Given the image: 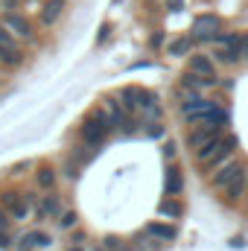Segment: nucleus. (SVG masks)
<instances>
[{
	"label": "nucleus",
	"mask_w": 248,
	"mask_h": 251,
	"mask_svg": "<svg viewBox=\"0 0 248 251\" xmlns=\"http://www.w3.org/2000/svg\"><path fill=\"white\" fill-rule=\"evenodd\" d=\"M237 134H219L216 140H210V143H204L201 149H196L193 152V161H196V167L204 173V176H210L216 167H222L231 155H237Z\"/></svg>",
	"instance_id": "f257e3e1"
},
{
	"label": "nucleus",
	"mask_w": 248,
	"mask_h": 251,
	"mask_svg": "<svg viewBox=\"0 0 248 251\" xmlns=\"http://www.w3.org/2000/svg\"><path fill=\"white\" fill-rule=\"evenodd\" d=\"M111 131H114V123H111L105 105H102V108H91V111L85 114V120H82V128H79L85 146H94V149H99V146L111 137Z\"/></svg>",
	"instance_id": "f03ea898"
},
{
	"label": "nucleus",
	"mask_w": 248,
	"mask_h": 251,
	"mask_svg": "<svg viewBox=\"0 0 248 251\" xmlns=\"http://www.w3.org/2000/svg\"><path fill=\"white\" fill-rule=\"evenodd\" d=\"M0 204H3V210L9 213V219L24 222V219L29 216L32 204H35V196H32V193H21V190H3V193H0Z\"/></svg>",
	"instance_id": "7ed1b4c3"
},
{
	"label": "nucleus",
	"mask_w": 248,
	"mask_h": 251,
	"mask_svg": "<svg viewBox=\"0 0 248 251\" xmlns=\"http://www.w3.org/2000/svg\"><path fill=\"white\" fill-rule=\"evenodd\" d=\"M0 62L6 70H15L26 62V50L21 47V38H15L3 24H0Z\"/></svg>",
	"instance_id": "20e7f679"
},
{
	"label": "nucleus",
	"mask_w": 248,
	"mask_h": 251,
	"mask_svg": "<svg viewBox=\"0 0 248 251\" xmlns=\"http://www.w3.org/2000/svg\"><path fill=\"white\" fill-rule=\"evenodd\" d=\"M102 102H105V111H108L114 128H120L123 134H137V120H134V114L125 111V105L120 102V97H105Z\"/></svg>",
	"instance_id": "39448f33"
},
{
	"label": "nucleus",
	"mask_w": 248,
	"mask_h": 251,
	"mask_svg": "<svg viewBox=\"0 0 248 251\" xmlns=\"http://www.w3.org/2000/svg\"><path fill=\"white\" fill-rule=\"evenodd\" d=\"M0 24H3L15 38H21V41H35V26H32V21H29L24 12H18V9L3 12V15H0Z\"/></svg>",
	"instance_id": "423d86ee"
},
{
	"label": "nucleus",
	"mask_w": 248,
	"mask_h": 251,
	"mask_svg": "<svg viewBox=\"0 0 248 251\" xmlns=\"http://www.w3.org/2000/svg\"><path fill=\"white\" fill-rule=\"evenodd\" d=\"M222 123H196L190 126V131H187V149L190 152H196V149H201L204 143H210V140H216L219 134H222Z\"/></svg>",
	"instance_id": "0eeeda50"
},
{
	"label": "nucleus",
	"mask_w": 248,
	"mask_h": 251,
	"mask_svg": "<svg viewBox=\"0 0 248 251\" xmlns=\"http://www.w3.org/2000/svg\"><path fill=\"white\" fill-rule=\"evenodd\" d=\"M213 41H219V50H216V62L219 64H240L243 62V53H240V32H228V35H216Z\"/></svg>",
	"instance_id": "6e6552de"
},
{
	"label": "nucleus",
	"mask_w": 248,
	"mask_h": 251,
	"mask_svg": "<svg viewBox=\"0 0 248 251\" xmlns=\"http://www.w3.org/2000/svg\"><path fill=\"white\" fill-rule=\"evenodd\" d=\"M243 167H246V161H243L240 155H231L222 167H216V170L207 176V184H210V190H216V193H219V190L225 187V184H228V181H231L240 170H243Z\"/></svg>",
	"instance_id": "1a4fd4ad"
},
{
	"label": "nucleus",
	"mask_w": 248,
	"mask_h": 251,
	"mask_svg": "<svg viewBox=\"0 0 248 251\" xmlns=\"http://www.w3.org/2000/svg\"><path fill=\"white\" fill-rule=\"evenodd\" d=\"M246 193H248V164L234 176V178H231V181H228V184H225V187L219 190V196H222L225 204L234 207V204H240V201L246 199Z\"/></svg>",
	"instance_id": "9d476101"
},
{
	"label": "nucleus",
	"mask_w": 248,
	"mask_h": 251,
	"mask_svg": "<svg viewBox=\"0 0 248 251\" xmlns=\"http://www.w3.org/2000/svg\"><path fill=\"white\" fill-rule=\"evenodd\" d=\"M32 210H35V219H38V222H44V219H56V216L64 210L62 196H59V193H53V190H47L41 199H35Z\"/></svg>",
	"instance_id": "9b49d317"
},
{
	"label": "nucleus",
	"mask_w": 248,
	"mask_h": 251,
	"mask_svg": "<svg viewBox=\"0 0 248 251\" xmlns=\"http://www.w3.org/2000/svg\"><path fill=\"white\" fill-rule=\"evenodd\" d=\"M219 32H222V21L216 15H201L193 24V38L196 41H213Z\"/></svg>",
	"instance_id": "f8f14e48"
},
{
	"label": "nucleus",
	"mask_w": 248,
	"mask_h": 251,
	"mask_svg": "<svg viewBox=\"0 0 248 251\" xmlns=\"http://www.w3.org/2000/svg\"><path fill=\"white\" fill-rule=\"evenodd\" d=\"M64 9H67V0H44L41 9H38V24L41 26H56L62 21Z\"/></svg>",
	"instance_id": "ddd939ff"
},
{
	"label": "nucleus",
	"mask_w": 248,
	"mask_h": 251,
	"mask_svg": "<svg viewBox=\"0 0 248 251\" xmlns=\"http://www.w3.org/2000/svg\"><path fill=\"white\" fill-rule=\"evenodd\" d=\"M15 243H18V246H15L18 251H38V249H47L53 240H50V234H47V231L32 228V231H26L24 237H18Z\"/></svg>",
	"instance_id": "4468645a"
},
{
	"label": "nucleus",
	"mask_w": 248,
	"mask_h": 251,
	"mask_svg": "<svg viewBox=\"0 0 248 251\" xmlns=\"http://www.w3.org/2000/svg\"><path fill=\"white\" fill-rule=\"evenodd\" d=\"M219 85V79H210V76H198V73H184L181 76V88L184 91H196V94H201V91H210V88H216Z\"/></svg>",
	"instance_id": "2eb2a0df"
},
{
	"label": "nucleus",
	"mask_w": 248,
	"mask_h": 251,
	"mask_svg": "<svg viewBox=\"0 0 248 251\" xmlns=\"http://www.w3.org/2000/svg\"><path fill=\"white\" fill-rule=\"evenodd\" d=\"M181 190H184L181 167L170 164V167H167V173H164V193H167V196H181Z\"/></svg>",
	"instance_id": "dca6fc26"
},
{
	"label": "nucleus",
	"mask_w": 248,
	"mask_h": 251,
	"mask_svg": "<svg viewBox=\"0 0 248 251\" xmlns=\"http://www.w3.org/2000/svg\"><path fill=\"white\" fill-rule=\"evenodd\" d=\"M190 70H193V73H198V76L219 79V76H216V62H213L207 53H196V56H190Z\"/></svg>",
	"instance_id": "f3484780"
},
{
	"label": "nucleus",
	"mask_w": 248,
	"mask_h": 251,
	"mask_svg": "<svg viewBox=\"0 0 248 251\" xmlns=\"http://www.w3.org/2000/svg\"><path fill=\"white\" fill-rule=\"evenodd\" d=\"M146 234H152L158 243H173V240L178 237V228L170 225V222H149V225H146Z\"/></svg>",
	"instance_id": "a211bd4d"
},
{
	"label": "nucleus",
	"mask_w": 248,
	"mask_h": 251,
	"mask_svg": "<svg viewBox=\"0 0 248 251\" xmlns=\"http://www.w3.org/2000/svg\"><path fill=\"white\" fill-rule=\"evenodd\" d=\"M32 181H35V187L38 190H53L56 187V181H59V176H56V170L53 167H47V164H41L38 170H35V176H32Z\"/></svg>",
	"instance_id": "6ab92c4d"
},
{
	"label": "nucleus",
	"mask_w": 248,
	"mask_h": 251,
	"mask_svg": "<svg viewBox=\"0 0 248 251\" xmlns=\"http://www.w3.org/2000/svg\"><path fill=\"white\" fill-rule=\"evenodd\" d=\"M158 213H161V216H170V219H181L184 207H181L178 196H167V199H164V201L158 204Z\"/></svg>",
	"instance_id": "aec40b11"
},
{
	"label": "nucleus",
	"mask_w": 248,
	"mask_h": 251,
	"mask_svg": "<svg viewBox=\"0 0 248 251\" xmlns=\"http://www.w3.org/2000/svg\"><path fill=\"white\" fill-rule=\"evenodd\" d=\"M76 222H79V216H76V210H73V207H64L62 213L56 216V225H59L62 231H70V228H76Z\"/></svg>",
	"instance_id": "412c9836"
},
{
	"label": "nucleus",
	"mask_w": 248,
	"mask_h": 251,
	"mask_svg": "<svg viewBox=\"0 0 248 251\" xmlns=\"http://www.w3.org/2000/svg\"><path fill=\"white\" fill-rule=\"evenodd\" d=\"M155 243H158V240H155L152 234H146V231H143V234H137V237H134V251H155Z\"/></svg>",
	"instance_id": "4be33fe9"
},
{
	"label": "nucleus",
	"mask_w": 248,
	"mask_h": 251,
	"mask_svg": "<svg viewBox=\"0 0 248 251\" xmlns=\"http://www.w3.org/2000/svg\"><path fill=\"white\" fill-rule=\"evenodd\" d=\"M190 47H193V38H178V41H173L170 44V56H187L190 53Z\"/></svg>",
	"instance_id": "5701e85b"
},
{
	"label": "nucleus",
	"mask_w": 248,
	"mask_h": 251,
	"mask_svg": "<svg viewBox=\"0 0 248 251\" xmlns=\"http://www.w3.org/2000/svg\"><path fill=\"white\" fill-rule=\"evenodd\" d=\"M146 134L155 137V140L164 137V123H161V120H149V123H146Z\"/></svg>",
	"instance_id": "b1692460"
},
{
	"label": "nucleus",
	"mask_w": 248,
	"mask_h": 251,
	"mask_svg": "<svg viewBox=\"0 0 248 251\" xmlns=\"http://www.w3.org/2000/svg\"><path fill=\"white\" fill-rule=\"evenodd\" d=\"M102 249L105 251H120L123 249V243H120L117 237H105V240H102Z\"/></svg>",
	"instance_id": "393cba45"
},
{
	"label": "nucleus",
	"mask_w": 248,
	"mask_h": 251,
	"mask_svg": "<svg viewBox=\"0 0 248 251\" xmlns=\"http://www.w3.org/2000/svg\"><path fill=\"white\" fill-rule=\"evenodd\" d=\"M70 243H88V231H82V228H70Z\"/></svg>",
	"instance_id": "a878e982"
},
{
	"label": "nucleus",
	"mask_w": 248,
	"mask_h": 251,
	"mask_svg": "<svg viewBox=\"0 0 248 251\" xmlns=\"http://www.w3.org/2000/svg\"><path fill=\"white\" fill-rule=\"evenodd\" d=\"M24 0H0V12H12V9H21Z\"/></svg>",
	"instance_id": "bb28decb"
},
{
	"label": "nucleus",
	"mask_w": 248,
	"mask_h": 251,
	"mask_svg": "<svg viewBox=\"0 0 248 251\" xmlns=\"http://www.w3.org/2000/svg\"><path fill=\"white\" fill-rule=\"evenodd\" d=\"M240 53H243V62H248V32H240Z\"/></svg>",
	"instance_id": "cd10ccee"
},
{
	"label": "nucleus",
	"mask_w": 248,
	"mask_h": 251,
	"mask_svg": "<svg viewBox=\"0 0 248 251\" xmlns=\"http://www.w3.org/2000/svg\"><path fill=\"white\" fill-rule=\"evenodd\" d=\"M29 167H32L29 161H21V164H15V167L9 170V176H24V170H29Z\"/></svg>",
	"instance_id": "c85d7f7f"
},
{
	"label": "nucleus",
	"mask_w": 248,
	"mask_h": 251,
	"mask_svg": "<svg viewBox=\"0 0 248 251\" xmlns=\"http://www.w3.org/2000/svg\"><path fill=\"white\" fill-rule=\"evenodd\" d=\"M164 3H167L170 12H181V9H184V0H164Z\"/></svg>",
	"instance_id": "c756f323"
},
{
	"label": "nucleus",
	"mask_w": 248,
	"mask_h": 251,
	"mask_svg": "<svg viewBox=\"0 0 248 251\" xmlns=\"http://www.w3.org/2000/svg\"><path fill=\"white\" fill-rule=\"evenodd\" d=\"M12 243H15V240H9V234H6V231L0 228V249L6 251V249H9V246H12Z\"/></svg>",
	"instance_id": "7c9ffc66"
},
{
	"label": "nucleus",
	"mask_w": 248,
	"mask_h": 251,
	"mask_svg": "<svg viewBox=\"0 0 248 251\" xmlns=\"http://www.w3.org/2000/svg\"><path fill=\"white\" fill-rule=\"evenodd\" d=\"M161 44H164V35H161V32H155V35L149 38V47H155V50H158Z\"/></svg>",
	"instance_id": "2f4dec72"
},
{
	"label": "nucleus",
	"mask_w": 248,
	"mask_h": 251,
	"mask_svg": "<svg viewBox=\"0 0 248 251\" xmlns=\"http://www.w3.org/2000/svg\"><path fill=\"white\" fill-rule=\"evenodd\" d=\"M164 158H167V161L175 158V143H167V146H164Z\"/></svg>",
	"instance_id": "473e14b6"
},
{
	"label": "nucleus",
	"mask_w": 248,
	"mask_h": 251,
	"mask_svg": "<svg viewBox=\"0 0 248 251\" xmlns=\"http://www.w3.org/2000/svg\"><path fill=\"white\" fill-rule=\"evenodd\" d=\"M0 228H3V231H9V213L3 210V204H0Z\"/></svg>",
	"instance_id": "72a5a7b5"
},
{
	"label": "nucleus",
	"mask_w": 248,
	"mask_h": 251,
	"mask_svg": "<svg viewBox=\"0 0 248 251\" xmlns=\"http://www.w3.org/2000/svg\"><path fill=\"white\" fill-rule=\"evenodd\" d=\"M67 251H88V243H73Z\"/></svg>",
	"instance_id": "f704fd0d"
},
{
	"label": "nucleus",
	"mask_w": 248,
	"mask_h": 251,
	"mask_svg": "<svg viewBox=\"0 0 248 251\" xmlns=\"http://www.w3.org/2000/svg\"><path fill=\"white\" fill-rule=\"evenodd\" d=\"M91 251H105V249H102V246H97V249H91Z\"/></svg>",
	"instance_id": "c9c22d12"
},
{
	"label": "nucleus",
	"mask_w": 248,
	"mask_h": 251,
	"mask_svg": "<svg viewBox=\"0 0 248 251\" xmlns=\"http://www.w3.org/2000/svg\"><path fill=\"white\" fill-rule=\"evenodd\" d=\"M120 251H134V249H128V246H123V249H120Z\"/></svg>",
	"instance_id": "e433bc0d"
},
{
	"label": "nucleus",
	"mask_w": 248,
	"mask_h": 251,
	"mask_svg": "<svg viewBox=\"0 0 248 251\" xmlns=\"http://www.w3.org/2000/svg\"><path fill=\"white\" fill-rule=\"evenodd\" d=\"M0 70H6V67H3V62H0Z\"/></svg>",
	"instance_id": "4c0bfd02"
},
{
	"label": "nucleus",
	"mask_w": 248,
	"mask_h": 251,
	"mask_svg": "<svg viewBox=\"0 0 248 251\" xmlns=\"http://www.w3.org/2000/svg\"><path fill=\"white\" fill-rule=\"evenodd\" d=\"M0 82H3V76H0Z\"/></svg>",
	"instance_id": "58836bf2"
},
{
	"label": "nucleus",
	"mask_w": 248,
	"mask_h": 251,
	"mask_svg": "<svg viewBox=\"0 0 248 251\" xmlns=\"http://www.w3.org/2000/svg\"><path fill=\"white\" fill-rule=\"evenodd\" d=\"M41 3H44V0H41Z\"/></svg>",
	"instance_id": "ea45409f"
}]
</instances>
